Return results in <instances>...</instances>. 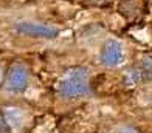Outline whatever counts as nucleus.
<instances>
[{
    "label": "nucleus",
    "mask_w": 152,
    "mask_h": 133,
    "mask_svg": "<svg viewBox=\"0 0 152 133\" xmlns=\"http://www.w3.org/2000/svg\"><path fill=\"white\" fill-rule=\"evenodd\" d=\"M88 70L86 67H72L61 76L58 82V93L65 99L82 97L90 93Z\"/></svg>",
    "instance_id": "f257e3e1"
},
{
    "label": "nucleus",
    "mask_w": 152,
    "mask_h": 133,
    "mask_svg": "<svg viewBox=\"0 0 152 133\" xmlns=\"http://www.w3.org/2000/svg\"><path fill=\"white\" fill-rule=\"evenodd\" d=\"M124 78L130 85L138 84L140 81H152V57L151 56H143L137 65L127 70Z\"/></svg>",
    "instance_id": "20e7f679"
},
{
    "label": "nucleus",
    "mask_w": 152,
    "mask_h": 133,
    "mask_svg": "<svg viewBox=\"0 0 152 133\" xmlns=\"http://www.w3.org/2000/svg\"><path fill=\"white\" fill-rule=\"evenodd\" d=\"M115 133H138V130L135 127H132V125H123Z\"/></svg>",
    "instance_id": "6e6552de"
},
{
    "label": "nucleus",
    "mask_w": 152,
    "mask_h": 133,
    "mask_svg": "<svg viewBox=\"0 0 152 133\" xmlns=\"http://www.w3.org/2000/svg\"><path fill=\"white\" fill-rule=\"evenodd\" d=\"M123 54L124 51H123L121 42L116 39H109L101 50L99 62L106 67H115L123 60Z\"/></svg>",
    "instance_id": "39448f33"
},
{
    "label": "nucleus",
    "mask_w": 152,
    "mask_h": 133,
    "mask_svg": "<svg viewBox=\"0 0 152 133\" xmlns=\"http://www.w3.org/2000/svg\"><path fill=\"white\" fill-rule=\"evenodd\" d=\"M2 113L5 116L6 122L10 124L11 130L12 129H19L20 125H22V122H23V113H22V110H20V108H17V107H5L2 110Z\"/></svg>",
    "instance_id": "423d86ee"
},
{
    "label": "nucleus",
    "mask_w": 152,
    "mask_h": 133,
    "mask_svg": "<svg viewBox=\"0 0 152 133\" xmlns=\"http://www.w3.org/2000/svg\"><path fill=\"white\" fill-rule=\"evenodd\" d=\"M0 133H11V127H10V124L6 122L2 111H0Z\"/></svg>",
    "instance_id": "0eeeda50"
},
{
    "label": "nucleus",
    "mask_w": 152,
    "mask_h": 133,
    "mask_svg": "<svg viewBox=\"0 0 152 133\" xmlns=\"http://www.w3.org/2000/svg\"><path fill=\"white\" fill-rule=\"evenodd\" d=\"M14 28L17 33L30 36V37L53 39L59 34L58 28H54L51 25H45V23H37V22H17Z\"/></svg>",
    "instance_id": "7ed1b4c3"
},
{
    "label": "nucleus",
    "mask_w": 152,
    "mask_h": 133,
    "mask_svg": "<svg viewBox=\"0 0 152 133\" xmlns=\"http://www.w3.org/2000/svg\"><path fill=\"white\" fill-rule=\"evenodd\" d=\"M28 71H26L25 65L19 64H12L8 68V73H6V79H5V88L11 93H22L28 87Z\"/></svg>",
    "instance_id": "f03ea898"
}]
</instances>
